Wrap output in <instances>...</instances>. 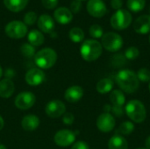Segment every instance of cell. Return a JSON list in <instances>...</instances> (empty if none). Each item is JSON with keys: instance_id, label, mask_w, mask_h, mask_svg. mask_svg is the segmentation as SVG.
<instances>
[{"instance_id": "obj_10", "label": "cell", "mask_w": 150, "mask_h": 149, "mask_svg": "<svg viewBox=\"0 0 150 149\" xmlns=\"http://www.w3.org/2000/svg\"><path fill=\"white\" fill-rule=\"evenodd\" d=\"M115 126L114 117L108 112H104L97 119V127L103 133H109L113 130Z\"/></svg>"}, {"instance_id": "obj_31", "label": "cell", "mask_w": 150, "mask_h": 149, "mask_svg": "<svg viewBox=\"0 0 150 149\" xmlns=\"http://www.w3.org/2000/svg\"><path fill=\"white\" fill-rule=\"evenodd\" d=\"M137 77L139 81H142L143 83L150 82V70L146 68H142L137 72Z\"/></svg>"}, {"instance_id": "obj_16", "label": "cell", "mask_w": 150, "mask_h": 149, "mask_svg": "<svg viewBox=\"0 0 150 149\" xmlns=\"http://www.w3.org/2000/svg\"><path fill=\"white\" fill-rule=\"evenodd\" d=\"M54 18L58 23L62 25H66L71 22L73 18V14L69 9L66 7H60L54 11Z\"/></svg>"}, {"instance_id": "obj_21", "label": "cell", "mask_w": 150, "mask_h": 149, "mask_svg": "<svg viewBox=\"0 0 150 149\" xmlns=\"http://www.w3.org/2000/svg\"><path fill=\"white\" fill-rule=\"evenodd\" d=\"M29 0H4L5 7L11 11L18 12L25 8Z\"/></svg>"}, {"instance_id": "obj_33", "label": "cell", "mask_w": 150, "mask_h": 149, "mask_svg": "<svg viewBox=\"0 0 150 149\" xmlns=\"http://www.w3.org/2000/svg\"><path fill=\"white\" fill-rule=\"evenodd\" d=\"M126 57L123 54H118L112 56V63L114 67H121L126 64Z\"/></svg>"}, {"instance_id": "obj_2", "label": "cell", "mask_w": 150, "mask_h": 149, "mask_svg": "<svg viewBox=\"0 0 150 149\" xmlns=\"http://www.w3.org/2000/svg\"><path fill=\"white\" fill-rule=\"evenodd\" d=\"M80 54L86 61H96L102 54V45L96 40H86L81 46Z\"/></svg>"}, {"instance_id": "obj_18", "label": "cell", "mask_w": 150, "mask_h": 149, "mask_svg": "<svg viewBox=\"0 0 150 149\" xmlns=\"http://www.w3.org/2000/svg\"><path fill=\"white\" fill-rule=\"evenodd\" d=\"M21 126L25 131H34L40 126V119L35 115H26L21 121Z\"/></svg>"}, {"instance_id": "obj_42", "label": "cell", "mask_w": 150, "mask_h": 149, "mask_svg": "<svg viewBox=\"0 0 150 149\" xmlns=\"http://www.w3.org/2000/svg\"><path fill=\"white\" fill-rule=\"evenodd\" d=\"M0 149H7V148H6V147H5L4 145L0 144Z\"/></svg>"}, {"instance_id": "obj_41", "label": "cell", "mask_w": 150, "mask_h": 149, "mask_svg": "<svg viewBox=\"0 0 150 149\" xmlns=\"http://www.w3.org/2000/svg\"><path fill=\"white\" fill-rule=\"evenodd\" d=\"M4 119H3V118L0 116V131L3 129V127H4Z\"/></svg>"}, {"instance_id": "obj_45", "label": "cell", "mask_w": 150, "mask_h": 149, "mask_svg": "<svg viewBox=\"0 0 150 149\" xmlns=\"http://www.w3.org/2000/svg\"><path fill=\"white\" fill-rule=\"evenodd\" d=\"M149 43H150V35H149Z\"/></svg>"}, {"instance_id": "obj_13", "label": "cell", "mask_w": 150, "mask_h": 149, "mask_svg": "<svg viewBox=\"0 0 150 149\" xmlns=\"http://www.w3.org/2000/svg\"><path fill=\"white\" fill-rule=\"evenodd\" d=\"M25 79L29 85L38 86L45 81L46 75L40 68H32L26 72Z\"/></svg>"}, {"instance_id": "obj_25", "label": "cell", "mask_w": 150, "mask_h": 149, "mask_svg": "<svg viewBox=\"0 0 150 149\" xmlns=\"http://www.w3.org/2000/svg\"><path fill=\"white\" fill-rule=\"evenodd\" d=\"M134 125L130 121H125L116 130L115 134L121 135V136L124 137V136L130 135L134 132Z\"/></svg>"}, {"instance_id": "obj_34", "label": "cell", "mask_w": 150, "mask_h": 149, "mask_svg": "<svg viewBox=\"0 0 150 149\" xmlns=\"http://www.w3.org/2000/svg\"><path fill=\"white\" fill-rule=\"evenodd\" d=\"M37 20V15L33 11L27 12L24 17V22L25 25H33Z\"/></svg>"}, {"instance_id": "obj_14", "label": "cell", "mask_w": 150, "mask_h": 149, "mask_svg": "<svg viewBox=\"0 0 150 149\" xmlns=\"http://www.w3.org/2000/svg\"><path fill=\"white\" fill-rule=\"evenodd\" d=\"M134 29L139 34L150 32V15L145 14L137 18L134 23Z\"/></svg>"}, {"instance_id": "obj_32", "label": "cell", "mask_w": 150, "mask_h": 149, "mask_svg": "<svg viewBox=\"0 0 150 149\" xmlns=\"http://www.w3.org/2000/svg\"><path fill=\"white\" fill-rule=\"evenodd\" d=\"M139 54L140 51L135 47H130L125 52V57L127 60H135L136 58H138Z\"/></svg>"}, {"instance_id": "obj_46", "label": "cell", "mask_w": 150, "mask_h": 149, "mask_svg": "<svg viewBox=\"0 0 150 149\" xmlns=\"http://www.w3.org/2000/svg\"><path fill=\"white\" fill-rule=\"evenodd\" d=\"M149 91H150V82H149Z\"/></svg>"}, {"instance_id": "obj_44", "label": "cell", "mask_w": 150, "mask_h": 149, "mask_svg": "<svg viewBox=\"0 0 150 149\" xmlns=\"http://www.w3.org/2000/svg\"><path fill=\"white\" fill-rule=\"evenodd\" d=\"M137 149H146V148H137Z\"/></svg>"}, {"instance_id": "obj_27", "label": "cell", "mask_w": 150, "mask_h": 149, "mask_svg": "<svg viewBox=\"0 0 150 149\" xmlns=\"http://www.w3.org/2000/svg\"><path fill=\"white\" fill-rule=\"evenodd\" d=\"M69 39L73 42L79 43V42H82L83 40V39H84V32L81 28L74 27L69 31Z\"/></svg>"}, {"instance_id": "obj_8", "label": "cell", "mask_w": 150, "mask_h": 149, "mask_svg": "<svg viewBox=\"0 0 150 149\" xmlns=\"http://www.w3.org/2000/svg\"><path fill=\"white\" fill-rule=\"evenodd\" d=\"M36 97L34 94L30 91H23L19 93L15 98V105L20 110L30 109L35 104Z\"/></svg>"}, {"instance_id": "obj_38", "label": "cell", "mask_w": 150, "mask_h": 149, "mask_svg": "<svg viewBox=\"0 0 150 149\" xmlns=\"http://www.w3.org/2000/svg\"><path fill=\"white\" fill-rule=\"evenodd\" d=\"M71 149H90V148L87 143H85L84 141H76V143H74Z\"/></svg>"}, {"instance_id": "obj_12", "label": "cell", "mask_w": 150, "mask_h": 149, "mask_svg": "<svg viewBox=\"0 0 150 149\" xmlns=\"http://www.w3.org/2000/svg\"><path fill=\"white\" fill-rule=\"evenodd\" d=\"M87 11L90 15L95 18H102L105 15L107 8L102 0H89L87 4Z\"/></svg>"}, {"instance_id": "obj_23", "label": "cell", "mask_w": 150, "mask_h": 149, "mask_svg": "<svg viewBox=\"0 0 150 149\" xmlns=\"http://www.w3.org/2000/svg\"><path fill=\"white\" fill-rule=\"evenodd\" d=\"M113 87V82L111 78L101 79L96 86L97 91L100 94H107L112 91Z\"/></svg>"}, {"instance_id": "obj_15", "label": "cell", "mask_w": 150, "mask_h": 149, "mask_svg": "<svg viewBox=\"0 0 150 149\" xmlns=\"http://www.w3.org/2000/svg\"><path fill=\"white\" fill-rule=\"evenodd\" d=\"M83 96V90L82 87L78 85H73L69 87L64 94L65 99L70 103L78 102Z\"/></svg>"}, {"instance_id": "obj_19", "label": "cell", "mask_w": 150, "mask_h": 149, "mask_svg": "<svg viewBox=\"0 0 150 149\" xmlns=\"http://www.w3.org/2000/svg\"><path fill=\"white\" fill-rule=\"evenodd\" d=\"M14 83L11 79L4 78L0 81V97L3 98L10 97L14 92Z\"/></svg>"}, {"instance_id": "obj_7", "label": "cell", "mask_w": 150, "mask_h": 149, "mask_svg": "<svg viewBox=\"0 0 150 149\" xmlns=\"http://www.w3.org/2000/svg\"><path fill=\"white\" fill-rule=\"evenodd\" d=\"M5 33L11 39H21L27 33V26L21 21H11L5 26Z\"/></svg>"}, {"instance_id": "obj_39", "label": "cell", "mask_w": 150, "mask_h": 149, "mask_svg": "<svg viewBox=\"0 0 150 149\" xmlns=\"http://www.w3.org/2000/svg\"><path fill=\"white\" fill-rule=\"evenodd\" d=\"M111 5L113 9L115 10H120L122 5H123V2L122 0H112L111 1Z\"/></svg>"}, {"instance_id": "obj_35", "label": "cell", "mask_w": 150, "mask_h": 149, "mask_svg": "<svg viewBox=\"0 0 150 149\" xmlns=\"http://www.w3.org/2000/svg\"><path fill=\"white\" fill-rule=\"evenodd\" d=\"M74 120H75V117L72 113L70 112H67V113H64L63 114V117H62V122L65 124V125H72L74 123Z\"/></svg>"}, {"instance_id": "obj_47", "label": "cell", "mask_w": 150, "mask_h": 149, "mask_svg": "<svg viewBox=\"0 0 150 149\" xmlns=\"http://www.w3.org/2000/svg\"><path fill=\"white\" fill-rule=\"evenodd\" d=\"M79 1H85V0H79Z\"/></svg>"}, {"instance_id": "obj_4", "label": "cell", "mask_w": 150, "mask_h": 149, "mask_svg": "<svg viewBox=\"0 0 150 149\" xmlns=\"http://www.w3.org/2000/svg\"><path fill=\"white\" fill-rule=\"evenodd\" d=\"M57 61V54L52 48H43L37 52L34 55L35 64L42 68L47 69L52 68Z\"/></svg>"}, {"instance_id": "obj_22", "label": "cell", "mask_w": 150, "mask_h": 149, "mask_svg": "<svg viewBox=\"0 0 150 149\" xmlns=\"http://www.w3.org/2000/svg\"><path fill=\"white\" fill-rule=\"evenodd\" d=\"M110 101L113 106L122 107L126 102V97L122 90H114L110 93Z\"/></svg>"}, {"instance_id": "obj_1", "label": "cell", "mask_w": 150, "mask_h": 149, "mask_svg": "<svg viewBox=\"0 0 150 149\" xmlns=\"http://www.w3.org/2000/svg\"><path fill=\"white\" fill-rule=\"evenodd\" d=\"M115 81L122 91L128 94L134 93L139 89L137 75L130 69H121L115 76Z\"/></svg>"}, {"instance_id": "obj_24", "label": "cell", "mask_w": 150, "mask_h": 149, "mask_svg": "<svg viewBox=\"0 0 150 149\" xmlns=\"http://www.w3.org/2000/svg\"><path fill=\"white\" fill-rule=\"evenodd\" d=\"M29 44L33 47H39L44 42V36L41 32L38 30H32L27 36Z\"/></svg>"}, {"instance_id": "obj_5", "label": "cell", "mask_w": 150, "mask_h": 149, "mask_svg": "<svg viewBox=\"0 0 150 149\" xmlns=\"http://www.w3.org/2000/svg\"><path fill=\"white\" fill-rule=\"evenodd\" d=\"M132 23L131 13L125 9L118 10L111 18V25L116 30H124Z\"/></svg>"}, {"instance_id": "obj_28", "label": "cell", "mask_w": 150, "mask_h": 149, "mask_svg": "<svg viewBox=\"0 0 150 149\" xmlns=\"http://www.w3.org/2000/svg\"><path fill=\"white\" fill-rule=\"evenodd\" d=\"M20 51L21 54L25 56V57H33L35 55V48L33 46H32L29 43H25L21 46L20 47Z\"/></svg>"}, {"instance_id": "obj_3", "label": "cell", "mask_w": 150, "mask_h": 149, "mask_svg": "<svg viewBox=\"0 0 150 149\" xmlns=\"http://www.w3.org/2000/svg\"><path fill=\"white\" fill-rule=\"evenodd\" d=\"M127 117L135 123H142L147 117V111L144 105L136 99L130 100L125 108Z\"/></svg>"}, {"instance_id": "obj_20", "label": "cell", "mask_w": 150, "mask_h": 149, "mask_svg": "<svg viewBox=\"0 0 150 149\" xmlns=\"http://www.w3.org/2000/svg\"><path fill=\"white\" fill-rule=\"evenodd\" d=\"M109 149H128V143L127 140L121 136L115 134L113 135L108 142Z\"/></svg>"}, {"instance_id": "obj_6", "label": "cell", "mask_w": 150, "mask_h": 149, "mask_svg": "<svg viewBox=\"0 0 150 149\" xmlns=\"http://www.w3.org/2000/svg\"><path fill=\"white\" fill-rule=\"evenodd\" d=\"M101 45L109 52H117L123 46V39L120 34L109 32L102 36Z\"/></svg>"}, {"instance_id": "obj_29", "label": "cell", "mask_w": 150, "mask_h": 149, "mask_svg": "<svg viewBox=\"0 0 150 149\" xmlns=\"http://www.w3.org/2000/svg\"><path fill=\"white\" fill-rule=\"evenodd\" d=\"M90 34L91 37L95 38V39H99V38H102V36L104 35V32H103V28L98 25V24H95V25H92L91 27H90Z\"/></svg>"}, {"instance_id": "obj_11", "label": "cell", "mask_w": 150, "mask_h": 149, "mask_svg": "<svg viewBox=\"0 0 150 149\" xmlns=\"http://www.w3.org/2000/svg\"><path fill=\"white\" fill-rule=\"evenodd\" d=\"M54 141L60 147H69L76 141V133L70 130H61L55 133Z\"/></svg>"}, {"instance_id": "obj_36", "label": "cell", "mask_w": 150, "mask_h": 149, "mask_svg": "<svg viewBox=\"0 0 150 149\" xmlns=\"http://www.w3.org/2000/svg\"><path fill=\"white\" fill-rule=\"evenodd\" d=\"M81 8H82L81 1H79V0H73L71 2V4H70V11H71V12L77 13V12L80 11Z\"/></svg>"}, {"instance_id": "obj_30", "label": "cell", "mask_w": 150, "mask_h": 149, "mask_svg": "<svg viewBox=\"0 0 150 149\" xmlns=\"http://www.w3.org/2000/svg\"><path fill=\"white\" fill-rule=\"evenodd\" d=\"M105 112H112L115 116L117 117H122L124 115V111L122 109V107H118V106H113V105H105L104 107Z\"/></svg>"}, {"instance_id": "obj_26", "label": "cell", "mask_w": 150, "mask_h": 149, "mask_svg": "<svg viewBox=\"0 0 150 149\" xmlns=\"http://www.w3.org/2000/svg\"><path fill=\"white\" fill-rule=\"evenodd\" d=\"M146 4V0H127V8L133 12H139L143 10Z\"/></svg>"}, {"instance_id": "obj_17", "label": "cell", "mask_w": 150, "mask_h": 149, "mask_svg": "<svg viewBox=\"0 0 150 149\" xmlns=\"http://www.w3.org/2000/svg\"><path fill=\"white\" fill-rule=\"evenodd\" d=\"M38 26L43 32L51 33L54 28V21L49 15L43 14L38 19Z\"/></svg>"}, {"instance_id": "obj_40", "label": "cell", "mask_w": 150, "mask_h": 149, "mask_svg": "<svg viewBox=\"0 0 150 149\" xmlns=\"http://www.w3.org/2000/svg\"><path fill=\"white\" fill-rule=\"evenodd\" d=\"M145 148L146 149H150V135L145 141Z\"/></svg>"}, {"instance_id": "obj_48", "label": "cell", "mask_w": 150, "mask_h": 149, "mask_svg": "<svg viewBox=\"0 0 150 149\" xmlns=\"http://www.w3.org/2000/svg\"><path fill=\"white\" fill-rule=\"evenodd\" d=\"M149 13H150V6H149Z\"/></svg>"}, {"instance_id": "obj_9", "label": "cell", "mask_w": 150, "mask_h": 149, "mask_svg": "<svg viewBox=\"0 0 150 149\" xmlns=\"http://www.w3.org/2000/svg\"><path fill=\"white\" fill-rule=\"evenodd\" d=\"M45 112H46V114L49 118L56 119V118L62 116L65 113L66 107H65V105L62 101L54 99L47 104Z\"/></svg>"}, {"instance_id": "obj_37", "label": "cell", "mask_w": 150, "mask_h": 149, "mask_svg": "<svg viewBox=\"0 0 150 149\" xmlns=\"http://www.w3.org/2000/svg\"><path fill=\"white\" fill-rule=\"evenodd\" d=\"M42 5L47 9H54L58 4V0H41Z\"/></svg>"}, {"instance_id": "obj_43", "label": "cell", "mask_w": 150, "mask_h": 149, "mask_svg": "<svg viewBox=\"0 0 150 149\" xmlns=\"http://www.w3.org/2000/svg\"><path fill=\"white\" fill-rule=\"evenodd\" d=\"M2 75H3V69H2V67L0 66V77L2 76Z\"/></svg>"}]
</instances>
